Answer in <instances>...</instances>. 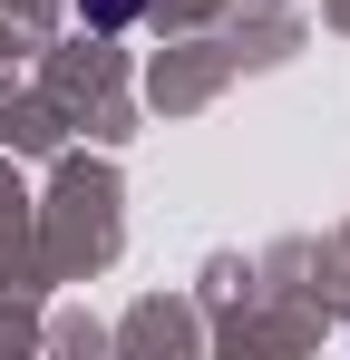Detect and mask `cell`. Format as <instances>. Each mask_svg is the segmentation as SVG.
Returning <instances> with one entry per match:
<instances>
[{"label":"cell","mask_w":350,"mask_h":360,"mask_svg":"<svg viewBox=\"0 0 350 360\" xmlns=\"http://www.w3.org/2000/svg\"><path fill=\"white\" fill-rule=\"evenodd\" d=\"M136 10H146V0H78V20H88V30H127Z\"/></svg>","instance_id":"obj_1"}]
</instances>
